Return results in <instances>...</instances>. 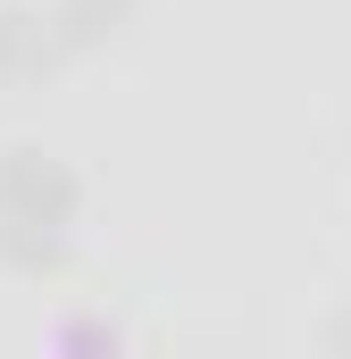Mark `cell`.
I'll list each match as a JSON object with an SVG mask.
<instances>
[{
  "label": "cell",
  "mask_w": 351,
  "mask_h": 359,
  "mask_svg": "<svg viewBox=\"0 0 351 359\" xmlns=\"http://www.w3.org/2000/svg\"><path fill=\"white\" fill-rule=\"evenodd\" d=\"M0 217L76 226V217H84V176H76V159H59V151H42V142H0Z\"/></svg>",
  "instance_id": "cell-1"
},
{
  "label": "cell",
  "mask_w": 351,
  "mask_h": 359,
  "mask_svg": "<svg viewBox=\"0 0 351 359\" xmlns=\"http://www.w3.org/2000/svg\"><path fill=\"white\" fill-rule=\"evenodd\" d=\"M59 67H67V50L51 34V8L0 0V92H51Z\"/></svg>",
  "instance_id": "cell-2"
},
{
  "label": "cell",
  "mask_w": 351,
  "mask_h": 359,
  "mask_svg": "<svg viewBox=\"0 0 351 359\" xmlns=\"http://www.w3.org/2000/svg\"><path fill=\"white\" fill-rule=\"evenodd\" d=\"M134 25H143V0H51V34H59L67 67H76V59H100V50H117Z\"/></svg>",
  "instance_id": "cell-3"
},
{
  "label": "cell",
  "mask_w": 351,
  "mask_h": 359,
  "mask_svg": "<svg viewBox=\"0 0 351 359\" xmlns=\"http://www.w3.org/2000/svg\"><path fill=\"white\" fill-rule=\"evenodd\" d=\"M0 268L25 276V284H59V276H76V234H67V226L0 217Z\"/></svg>",
  "instance_id": "cell-4"
},
{
  "label": "cell",
  "mask_w": 351,
  "mask_h": 359,
  "mask_svg": "<svg viewBox=\"0 0 351 359\" xmlns=\"http://www.w3.org/2000/svg\"><path fill=\"white\" fill-rule=\"evenodd\" d=\"M59 351L67 359H117L126 351V326L117 318H76V326H59Z\"/></svg>",
  "instance_id": "cell-5"
},
{
  "label": "cell",
  "mask_w": 351,
  "mask_h": 359,
  "mask_svg": "<svg viewBox=\"0 0 351 359\" xmlns=\"http://www.w3.org/2000/svg\"><path fill=\"white\" fill-rule=\"evenodd\" d=\"M318 351H326V359H351V301H343V309H326V326H318Z\"/></svg>",
  "instance_id": "cell-6"
}]
</instances>
